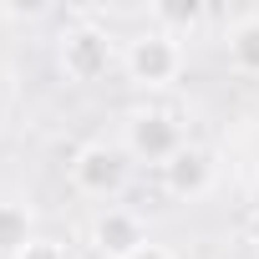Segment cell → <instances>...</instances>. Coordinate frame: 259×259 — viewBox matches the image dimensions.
<instances>
[{"label":"cell","instance_id":"6da1fadb","mask_svg":"<svg viewBox=\"0 0 259 259\" xmlns=\"http://www.w3.org/2000/svg\"><path fill=\"white\" fill-rule=\"evenodd\" d=\"M127 71L143 87H168L178 71H183V51H178V36L168 31H143L133 46H127Z\"/></svg>","mask_w":259,"mask_h":259},{"label":"cell","instance_id":"7a4b0ae2","mask_svg":"<svg viewBox=\"0 0 259 259\" xmlns=\"http://www.w3.org/2000/svg\"><path fill=\"white\" fill-rule=\"evenodd\" d=\"M183 148H188V143H183L178 122H173L168 112H138L133 122H127V153H133V158H143V163L168 168Z\"/></svg>","mask_w":259,"mask_h":259},{"label":"cell","instance_id":"3957f363","mask_svg":"<svg viewBox=\"0 0 259 259\" xmlns=\"http://www.w3.org/2000/svg\"><path fill=\"white\" fill-rule=\"evenodd\" d=\"M71 183L92 198H112L122 183H127V153L107 148V143H92L71 158Z\"/></svg>","mask_w":259,"mask_h":259},{"label":"cell","instance_id":"277c9868","mask_svg":"<svg viewBox=\"0 0 259 259\" xmlns=\"http://www.w3.org/2000/svg\"><path fill=\"white\" fill-rule=\"evenodd\" d=\"M112 66V41L97 26H76L61 36V71L71 81H102Z\"/></svg>","mask_w":259,"mask_h":259},{"label":"cell","instance_id":"5b68a950","mask_svg":"<svg viewBox=\"0 0 259 259\" xmlns=\"http://www.w3.org/2000/svg\"><path fill=\"white\" fill-rule=\"evenodd\" d=\"M92 239H97V249H102L107 259H133V254L148 244V234H143V219H138L133 208H107V213L97 219Z\"/></svg>","mask_w":259,"mask_h":259},{"label":"cell","instance_id":"8992f818","mask_svg":"<svg viewBox=\"0 0 259 259\" xmlns=\"http://www.w3.org/2000/svg\"><path fill=\"white\" fill-rule=\"evenodd\" d=\"M163 178H168V193H178V198H198V193L213 183V163H208L203 148H183V153L163 168Z\"/></svg>","mask_w":259,"mask_h":259},{"label":"cell","instance_id":"52a82bcc","mask_svg":"<svg viewBox=\"0 0 259 259\" xmlns=\"http://www.w3.org/2000/svg\"><path fill=\"white\" fill-rule=\"evenodd\" d=\"M36 234H31V213L21 208V203H0V254H26V244H31Z\"/></svg>","mask_w":259,"mask_h":259},{"label":"cell","instance_id":"ba28073f","mask_svg":"<svg viewBox=\"0 0 259 259\" xmlns=\"http://www.w3.org/2000/svg\"><path fill=\"white\" fill-rule=\"evenodd\" d=\"M229 56H234V66H239V71L259 76V16H254V21H244V26L229 36Z\"/></svg>","mask_w":259,"mask_h":259},{"label":"cell","instance_id":"9c48e42d","mask_svg":"<svg viewBox=\"0 0 259 259\" xmlns=\"http://www.w3.org/2000/svg\"><path fill=\"white\" fill-rule=\"evenodd\" d=\"M153 16H158V21H163V31L173 36V31H193V26L203 21V6H193V0H158Z\"/></svg>","mask_w":259,"mask_h":259},{"label":"cell","instance_id":"30bf717a","mask_svg":"<svg viewBox=\"0 0 259 259\" xmlns=\"http://www.w3.org/2000/svg\"><path fill=\"white\" fill-rule=\"evenodd\" d=\"M16 259H66V254H61V244H51V239H31L26 254H16Z\"/></svg>","mask_w":259,"mask_h":259},{"label":"cell","instance_id":"8fae6325","mask_svg":"<svg viewBox=\"0 0 259 259\" xmlns=\"http://www.w3.org/2000/svg\"><path fill=\"white\" fill-rule=\"evenodd\" d=\"M133 259H173V254H168V249H163V244H153V239H148V244H143V249H138V254H133Z\"/></svg>","mask_w":259,"mask_h":259},{"label":"cell","instance_id":"7c38bea8","mask_svg":"<svg viewBox=\"0 0 259 259\" xmlns=\"http://www.w3.org/2000/svg\"><path fill=\"white\" fill-rule=\"evenodd\" d=\"M249 239L259 244V208H254V219H249Z\"/></svg>","mask_w":259,"mask_h":259}]
</instances>
